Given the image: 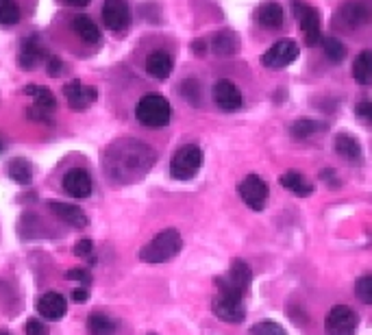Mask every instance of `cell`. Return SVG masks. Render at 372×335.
<instances>
[{"label":"cell","mask_w":372,"mask_h":335,"mask_svg":"<svg viewBox=\"0 0 372 335\" xmlns=\"http://www.w3.org/2000/svg\"><path fill=\"white\" fill-rule=\"evenodd\" d=\"M240 196L244 203L255 209V212H261L266 207V200H268V185L261 177L257 175H248L242 183H240Z\"/></svg>","instance_id":"11"},{"label":"cell","mask_w":372,"mask_h":335,"mask_svg":"<svg viewBox=\"0 0 372 335\" xmlns=\"http://www.w3.org/2000/svg\"><path fill=\"white\" fill-rule=\"evenodd\" d=\"M240 48V42H238V35L231 31H220L218 35L212 40V50L218 55V57H229V55H235Z\"/></svg>","instance_id":"24"},{"label":"cell","mask_w":372,"mask_h":335,"mask_svg":"<svg viewBox=\"0 0 372 335\" xmlns=\"http://www.w3.org/2000/svg\"><path fill=\"white\" fill-rule=\"evenodd\" d=\"M359 324V316L346 307V305H335L324 320V331L327 335H355Z\"/></svg>","instance_id":"6"},{"label":"cell","mask_w":372,"mask_h":335,"mask_svg":"<svg viewBox=\"0 0 372 335\" xmlns=\"http://www.w3.org/2000/svg\"><path fill=\"white\" fill-rule=\"evenodd\" d=\"M63 96L67 100V105H70V109H75V111L89 109L96 103V98H98L96 89L89 87V85H85L79 79H72V81H67L63 85Z\"/></svg>","instance_id":"8"},{"label":"cell","mask_w":372,"mask_h":335,"mask_svg":"<svg viewBox=\"0 0 372 335\" xmlns=\"http://www.w3.org/2000/svg\"><path fill=\"white\" fill-rule=\"evenodd\" d=\"M251 279H253V273H251V268L244 259H235L229 268V275L224 277V281L235 290V292H240L242 296L248 292L251 287Z\"/></svg>","instance_id":"18"},{"label":"cell","mask_w":372,"mask_h":335,"mask_svg":"<svg viewBox=\"0 0 372 335\" xmlns=\"http://www.w3.org/2000/svg\"><path fill=\"white\" fill-rule=\"evenodd\" d=\"M24 331H26V335H46V329L38 318H28L24 324Z\"/></svg>","instance_id":"37"},{"label":"cell","mask_w":372,"mask_h":335,"mask_svg":"<svg viewBox=\"0 0 372 335\" xmlns=\"http://www.w3.org/2000/svg\"><path fill=\"white\" fill-rule=\"evenodd\" d=\"M103 22L114 33H124L131 26V9L126 0H105L103 3Z\"/></svg>","instance_id":"10"},{"label":"cell","mask_w":372,"mask_h":335,"mask_svg":"<svg viewBox=\"0 0 372 335\" xmlns=\"http://www.w3.org/2000/svg\"><path fill=\"white\" fill-rule=\"evenodd\" d=\"M353 79L359 85H372V50H361L353 61Z\"/></svg>","instance_id":"22"},{"label":"cell","mask_w":372,"mask_h":335,"mask_svg":"<svg viewBox=\"0 0 372 335\" xmlns=\"http://www.w3.org/2000/svg\"><path fill=\"white\" fill-rule=\"evenodd\" d=\"M370 9L359 3V0H349V3H344L340 7V11H337V18H340V22L349 28H357L361 24H366L370 20Z\"/></svg>","instance_id":"17"},{"label":"cell","mask_w":372,"mask_h":335,"mask_svg":"<svg viewBox=\"0 0 372 335\" xmlns=\"http://www.w3.org/2000/svg\"><path fill=\"white\" fill-rule=\"evenodd\" d=\"M7 175L11 181H16L18 185H28L33 181V165L22 159V157H16V159H9L7 163Z\"/></svg>","instance_id":"25"},{"label":"cell","mask_w":372,"mask_h":335,"mask_svg":"<svg viewBox=\"0 0 372 335\" xmlns=\"http://www.w3.org/2000/svg\"><path fill=\"white\" fill-rule=\"evenodd\" d=\"M118 329L116 320H111L105 314H92L87 318V331L89 335H114Z\"/></svg>","instance_id":"27"},{"label":"cell","mask_w":372,"mask_h":335,"mask_svg":"<svg viewBox=\"0 0 372 335\" xmlns=\"http://www.w3.org/2000/svg\"><path fill=\"white\" fill-rule=\"evenodd\" d=\"M72 300H75V303H87V300H89V292L85 287H77L72 292Z\"/></svg>","instance_id":"40"},{"label":"cell","mask_w":372,"mask_h":335,"mask_svg":"<svg viewBox=\"0 0 372 335\" xmlns=\"http://www.w3.org/2000/svg\"><path fill=\"white\" fill-rule=\"evenodd\" d=\"M183 248L181 233L177 229H165L140 251V259L144 263H163L177 257Z\"/></svg>","instance_id":"1"},{"label":"cell","mask_w":372,"mask_h":335,"mask_svg":"<svg viewBox=\"0 0 372 335\" xmlns=\"http://www.w3.org/2000/svg\"><path fill=\"white\" fill-rule=\"evenodd\" d=\"M205 40H196V42H192V50H194V55H205Z\"/></svg>","instance_id":"41"},{"label":"cell","mask_w":372,"mask_h":335,"mask_svg":"<svg viewBox=\"0 0 372 335\" xmlns=\"http://www.w3.org/2000/svg\"><path fill=\"white\" fill-rule=\"evenodd\" d=\"M44 59V46L40 42L38 35H28L22 40V46H20V68L22 70H35L40 61Z\"/></svg>","instance_id":"14"},{"label":"cell","mask_w":372,"mask_h":335,"mask_svg":"<svg viewBox=\"0 0 372 335\" xmlns=\"http://www.w3.org/2000/svg\"><path fill=\"white\" fill-rule=\"evenodd\" d=\"M26 118L28 120H33V122H42V124H53V118H50V114L48 111H44V109H40V107H28L26 109Z\"/></svg>","instance_id":"35"},{"label":"cell","mask_w":372,"mask_h":335,"mask_svg":"<svg viewBox=\"0 0 372 335\" xmlns=\"http://www.w3.org/2000/svg\"><path fill=\"white\" fill-rule=\"evenodd\" d=\"M63 70H65V65H63V61H61L57 55L46 57V75H48L50 79L61 77V75H63Z\"/></svg>","instance_id":"34"},{"label":"cell","mask_w":372,"mask_h":335,"mask_svg":"<svg viewBox=\"0 0 372 335\" xmlns=\"http://www.w3.org/2000/svg\"><path fill=\"white\" fill-rule=\"evenodd\" d=\"M61 187L67 196L81 200V198H87L92 194L94 181L85 168H70V170L61 177Z\"/></svg>","instance_id":"9"},{"label":"cell","mask_w":372,"mask_h":335,"mask_svg":"<svg viewBox=\"0 0 372 335\" xmlns=\"http://www.w3.org/2000/svg\"><path fill=\"white\" fill-rule=\"evenodd\" d=\"M216 287H218V294L214 298V314L224 320V322H231V324H238L244 320L246 316V309H244V303H242V294L235 292L226 281L224 277L216 279Z\"/></svg>","instance_id":"2"},{"label":"cell","mask_w":372,"mask_h":335,"mask_svg":"<svg viewBox=\"0 0 372 335\" xmlns=\"http://www.w3.org/2000/svg\"><path fill=\"white\" fill-rule=\"evenodd\" d=\"M24 94L26 96H33L35 98V107H40V109H44V111H55L57 109V98H55V94L50 92V89H46V87H40V85H26L24 87Z\"/></svg>","instance_id":"26"},{"label":"cell","mask_w":372,"mask_h":335,"mask_svg":"<svg viewBox=\"0 0 372 335\" xmlns=\"http://www.w3.org/2000/svg\"><path fill=\"white\" fill-rule=\"evenodd\" d=\"M333 148H335L337 155H340L349 163H361L363 161L361 144L353 136H349V133H337L335 142H333Z\"/></svg>","instance_id":"19"},{"label":"cell","mask_w":372,"mask_h":335,"mask_svg":"<svg viewBox=\"0 0 372 335\" xmlns=\"http://www.w3.org/2000/svg\"><path fill=\"white\" fill-rule=\"evenodd\" d=\"M65 309H67V303L65 298L59 294V292H46L40 300H38V312L42 318L50 320V322H57L65 316Z\"/></svg>","instance_id":"16"},{"label":"cell","mask_w":372,"mask_h":335,"mask_svg":"<svg viewBox=\"0 0 372 335\" xmlns=\"http://www.w3.org/2000/svg\"><path fill=\"white\" fill-rule=\"evenodd\" d=\"M72 31L85 44H92V46H98L100 40H103V33H100L98 24L92 18H87V16H77L72 20Z\"/></svg>","instance_id":"21"},{"label":"cell","mask_w":372,"mask_h":335,"mask_svg":"<svg viewBox=\"0 0 372 335\" xmlns=\"http://www.w3.org/2000/svg\"><path fill=\"white\" fill-rule=\"evenodd\" d=\"M181 94H183V98L187 100L190 105H198V100H200V87H198V83L194 81V79H187V81H183V85H181Z\"/></svg>","instance_id":"33"},{"label":"cell","mask_w":372,"mask_h":335,"mask_svg":"<svg viewBox=\"0 0 372 335\" xmlns=\"http://www.w3.org/2000/svg\"><path fill=\"white\" fill-rule=\"evenodd\" d=\"M355 294L363 305H372V275H366L357 281Z\"/></svg>","instance_id":"32"},{"label":"cell","mask_w":372,"mask_h":335,"mask_svg":"<svg viewBox=\"0 0 372 335\" xmlns=\"http://www.w3.org/2000/svg\"><path fill=\"white\" fill-rule=\"evenodd\" d=\"M294 13L300 22V28L305 33V42L307 46H318L322 40L320 33V11L312 5L305 3H294Z\"/></svg>","instance_id":"7"},{"label":"cell","mask_w":372,"mask_h":335,"mask_svg":"<svg viewBox=\"0 0 372 335\" xmlns=\"http://www.w3.org/2000/svg\"><path fill=\"white\" fill-rule=\"evenodd\" d=\"M173 57L165 50H155L146 57V72L157 79V81H165L173 75Z\"/></svg>","instance_id":"20"},{"label":"cell","mask_w":372,"mask_h":335,"mask_svg":"<svg viewBox=\"0 0 372 335\" xmlns=\"http://www.w3.org/2000/svg\"><path fill=\"white\" fill-rule=\"evenodd\" d=\"M22 18L20 5L16 0H0V24L3 26H13Z\"/></svg>","instance_id":"29"},{"label":"cell","mask_w":372,"mask_h":335,"mask_svg":"<svg viewBox=\"0 0 372 335\" xmlns=\"http://www.w3.org/2000/svg\"><path fill=\"white\" fill-rule=\"evenodd\" d=\"M279 183H281L285 190H290L294 196H310V194L314 192L312 183H310L305 177H302L300 172H296V170H290V172L281 175Z\"/></svg>","instance_id":"23"},{"label":"cell","mask_w":372,"mask_h":335,"mask_svg":"<svg viewBox=\"0 0 372 335\" xmlns=\"http://www.w3.org/2000/svg\"><path fill=\"white\" fill-rule=\"evenodd\" d=\"M148 335H155V333H148Z\"/></svg>","instance_id":"45"},{"label":"cell","mask_w":372,"mask_h":335,"mask_svg":"<svg viewBox=\"0 0 372 335\" xmlns=\"http://www.w3.org/2000/svg\"><path fill=\"white\" fill-rule=\"evenodd\" d=\"M322 50H324V55L333 61V63H340V61H344V57H346V46L337 40V38H327V40H322Z\"/></svg>","instance_id":"30"},{"label":"cell","mask_w":372,"mask_h":335,"mask_svg":"<svg viewBox=\"0 0 372 335\" xmlns=\"http://www.w3.org/2000/svg\"><path fill=\"white\" fill-rule=\"evenodd\" d=\"M48 209L65 224H72L77 229H83L89 224V218L85 216V212L77 205H67V203H61V200H48Z\"/></svg>","instance_id":"15"},{"label":"cell","mask_w":372,"mask_h":335,"mask_svg":"<svg viewBox=\"0 0 372 335\" xmlns=\"http://www.w3.org/2000/svg\"><path fill=\"white\" fill-rule=\"evenodd\" d=\"M65 279L67 281H81V283H89V273L85 268H70V270L65 273Z\"/></svg>","instance_id":"36"},{"label":"cell","mask_w":372,"mask_h":335,"mask_svg":"<svg viewBox=\"0 0 372 335\" xmlns=\"http://www.w3.org/2000/svg\"><path fill=\"white\" fill-rule=\"evenodd\" d=\"M214 100H216V105L222 111H238L242 107V103H244L238 85H235L233 81H229V79L216 81V85H214Z\"/></svg>","instance_id":"12"},{"label":"cell","mask_w":372,"mask_h":335,"mask_svg":"<svg viewBox=\"0 0 372 335\" xmlns=\"http://www.w3.org/2000/svg\"><path fill=\"white\" fill-rule=\"evenodd\" d=\"M200 165H202V150L196 144H185L175 153L170 161V175L177 181H190L196 177Z\"/></svg>","instance_id":"4"},{"label":"cell","mask_w":372,"mask_h":335,"mask_svg":"<svg viewBox=\"0 0 372 335\" xmlns=\"http://www.w3.org/2000/svg\"><path fill=\"white\" fill-rule=\"evenodd\" d=\"M355 111H357V116H361L363 120L372 122V100H361Z\"/></svg>","instance_id":"39"},{"label":"cell","mask_w":372,"mask_h":335,"mask_svg":"<svg viewBox=\"0 0 372 335\" xmlns=\"http://www.w3.org/2000/svg\"><path fill=\"white\" fill-rule=\"evenodd\" d=\"M322 128H324V124H320V122H316L312 118H298L292 124V136L296 140H307L310 136H314L316 131H322Z\"/></svg>","instance_id":"28"},{"label":"cell","mask_w":372,"mask_h":335,"mask_svg":"<svg viewBox=\"0 0 372 335\" xmlns=\"http://www.w3.org/2000/svg\"><path fill=\"white\" fill-rule=\"evenodd\" d=\"M251 335H288L285 329L275 320H261L251 329Z\"/></svg>","instance_id":"31"},{"label":"cell","mask_w":372,"mask_h":335,"mask_svg":"<svg viewBox=\"0 0 372 335\" xmlns=\"http://www.w3.org/2000/svg\"><path fill=\"white\" fill-rule=\"evenodd\" d=\"M3 150H5V142H3V140H0V153H3Z\"/></svg>","instance_id":"43"},{"label":"cell","mask_w":372,"mask_h":335,"mask_svg":"<svg viewBox=\"0 0 372 335\" xmlns=\"http://www.w3.org/2000/svg\"><path fill=\"white\" fill-rule=\"evenodd\" d=\"M135 118H138L142 126L161 128L170 124L173 107L168 103V98H163L161 94H146L140 98L138 107H135Z\"/></svg>","instance_id":"3"},{"label":"cell","mask_w":372,"mask_h":335,"mask_svg":"<svg viewBox=\"0 0 372 335\" xmlns=\"http://www.w3.org/2000/svg\"><path fill=\"white\" fill-rule=\"evenodd\" d=\"M0 335H9V333H5V331H0Z\"/></svg>","instance_id":"44"},{"label":"cell","mask_w":372,"mask_h":335,"mask_svg":"<svg viewBox=\"0 0 372 335\" xmlns=\"http://www.w3.org/2000/svg\"><path fill=\"white\" fill-rule=\"evenodd\" d=\"M298 44L290 38H283L270 46V50L261 57V63L270 70H283L298 59Z\"/></svg>","instance_id":"5"},{"label":"cell","mask_w":372,"mask_h":335,"mask_svg":"<svg viewBox=\"0 0 372 335\" xmlns=\"http://www.w3.org/2000/svg\"><path fill=\"white\" fill-rule=\"evenodd\" d=\"M92 251H94V242L92 240H79L75 244V255L77 257H89Z\"/></svg>","instance_id":"38"},{"label":"cell","mask_w":372,"mask_h":335,"mask_svg":"<svg viewBox=\"0 0 372 335\" xmlns=\"http://www.w3.org/2000/svg\"><path fill=\"white\" fill-rule=\"evenodd\" d=\"M65 5H70V7H87L92 0H63Z\"/></svg>","instance_id":"42"},{"label":"cell","mask_w":372,"mask_h":335,"mask_svg":"<svg viewBox=\"0 0 372 335\" xmlns=\"http://www.w3.org/2000/svg\"><path fill=\"white\" fill-rule=\"evenodd\" d=\"M255 22L268 31H277L285 22V11L279 3H275V0H266V3H261L255 9Z\"/></svg>","instance_id":"13"}]
</instances>
